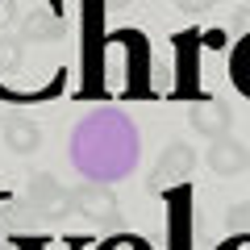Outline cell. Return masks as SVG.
Segmentation results:
<instances>
[{"mask_svg": "<svg viewBox=\"0 0 250 250\" xmlns=\"http://www.w3.org/2000/svg\"><path fill=\"white\" fill-rule=\"evenodd\" d=\"M175 4H179L184 13H208V9L217 4V0H175Z\"/></svg>", "mask_w": 250, "mask_h": 250, "instance_id": "cell-9", "label": "cell"}, {"mask_svg": "<svg viewBox=\"0 0 250 250\" xmlns=\"http://www.w3.org/2000/svg\"><path fill=\"white\" fill-rule=\"evenodd\" d=\"M233 75H238V88L250 96V38L242 42V50H238V62H233Z\"/></svg>", "mask_w": 250, "mask_h": 250, "instance_id": "cell-7", "label": "cell"}, {"mask_svg": "<svg viewBox=\"0 0 250 250\" xmlns=\"http://www.w3.org/2000/svg\"><path fill=\"white\" fill-rule=\"evenodd\" d=\"M4 146H9L13 154H34L38 146H42V129H38L29 117H4Z\"/></svg>", "mask_w": 250, "mask_h": 250, "instance_id": "cell-6", "label": "cell"}, {"mask_svg": "<svg viewBox=\"0 0 250 250\" xmlns=\"http://www.w3.org/2000/svg\"><path fill=\"white\" fill-rule=\"evenodd\" d=\"M208 167L217 171V175H242V171H250V150L238 142V138H217V142H208Z\"/></svg>", "mask_w": 250, "mask_h": 250, "instance_id": "cell-3", "label": "cell"}, {"mask_svg": "<svg viewBox=\"0 0 250 250\" xmlns=\"http://www.w3.org/2000/svg\"><path fill=\"white\" fill-rule=\"evenodd\" d=\"M188 125L196 129L200 138H208V142H217V138L229 134V125H233V113L229 104H221V100H200V104L188 108Z\"/></svg>", "mask_w": 250, "mask_h": 250, "instance_id": "cell-2", "label": "cell"}, {"mask_svg": "<svg viewBox=\"0 0 250 250\" xmlns=\"http://www.w3.org/2000/svg\"><path fill=\"white\" fill-rule=\"evenodd\" d=\"M221 250H250V238H233V242H225Z\"/></svg>", "mask_w": 250, "mask_h": 250, "instance_id": "cell-10", "label": "cell"}, {"mask_svg": "<svg viewBox=\"0 0 250 250\" xmlns=\"http://www.w3.org/2000/svg\"><path fill=\"white\" fill-rule=\"evenodd\" d=\"M225 221H229V229H250V200H238V205H229Z\"/></svg>", "mask_w": 250, "mask_h": 250, "instance_id": "cell-8", "label": "cell"}, {"mask_svg": "<svg viewBox=\"0 0 250 250\" xmlns=\"http://www.w3.org/2000/svg\"><path fill=\"white\" fill-rule=\"evenodd\" d=\"M192 163H196L192 146H184V142H171L167 150H163V163L150 171V188H163V184H175V179H184L188 171H192Z\"/></svg>", "mask_w": 250, "mask_h": 250, "instance_id": "cell-5", "label": "cell"}, {"mask_svg": "<svg viewBox=\"0 0 250 250\" xmlns=\"http://www.w3.org/2000/svg\"><path fill=\"white\" fill-rule=\"evenodd\" d=\"M67 208H75L80 217H92V221H113L117 217V196L104 184H80L67 196Z\"/></svg>", "mask_w": 250, "mask_h": 250, "instance_id": "cell-1", "label": "cell"}, {"mask_svg": "<svg viewBox=\"0 0 250 250\" xmlns=\"http://www.w3.org/2000/svg\"><path fill=\"white\" fill-rule=\"evenodd\" d=\"M117 4H125V0H117Z\"/></svg>", "mask_w": 250, "mask_h": 250, "instance_id": "cell-11", "label": "cell"}, {"mask_svg": "<svg viewBox=\"0 0 250 250\" xmlns=\"http://www.w3.org/2000/svg\"><path fill=\"white\" fill-rule=\"evenodd\" d=\"M67 188L59 184V179L50 175V171H38V175H29V188H25V200L29 208H38V213H50V208H67Z\"/></svg>", "mask_w": 250, "mask_h": 250, "instance_id": "cell-4", "label": "cell"}]
</instances>
